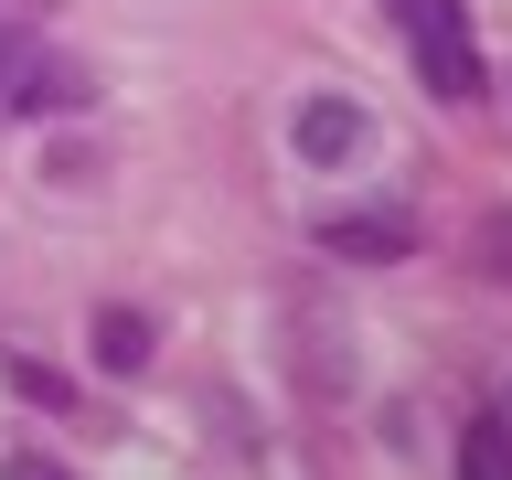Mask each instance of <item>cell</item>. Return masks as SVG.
Instances as JSON below:
<instances>
[{
  "instance_id": "1",
  "label": "cell",
  "mask_w": 512,
  "mask_h": 480,
  "mask_svg": "<svg viewBox=\"0 0 512 480\" xmlns=\"http://www.w3.org/2000/svg\"><path fill=\"white\" fill-rule=\"evenodd\" d=\"M395 11V32H406V54H416V86L438 96V107H480V54H470V11L459 0H384Z\"/></svg>"
},
{
  "instance_id": "2",
  "label": "cell",
  "mask_w": 512,
  "mask_h": 480,
  "mask_svg": "<svg viewBox=\"0 0 512 480\" xmlns=\"http://www.w3.org/2000/svg\"><path fill=\"white\" fill-rule=\"evenodd\" d=\"M416 235L427 224L406 203H352V214H320V256H342V267H406Z\"/></svg>"
},
{
  "instance_id": "3",
  "label": "cell",
  "mask_w": 512,
  "mask_h": 480,
  "mask_svg": "<svg viewBox=\"0 0 512 480\" xmlns=\"http://www.w3.org/2000/svg\"><path fill=\"white\" fill-rule=\"evenodd\" d=\"M363 139H374V118H363L352 96H310V107H299V160H310V171L363 160Z\"/></svg>"
},
{
  "instance_id": "4",
  "label": "cell",
  "mask_w": 512,
  "mask_h": 480,
  "mask_svg": "<svg viewBox=\"0 0 512 480\" xmlns=\"http://www.w3.org/2000/svg\"><path fill=\"white\" fill-rule=\"evenodd\" d=\"M11 107H86V75L54 64L43 43H22V54H11Z\"/></svg>"
},
{
  "instance_id": "5",
  "label": "cell",
  "mask_w": 512,
  "mask_h": 480,
  "mask_svg": "<svg viewBox=\"0 0 512 480\" xmlns=\"http://www.w3.org/2000/svg\"><path fill=\"white\" fill-rule=\"evenodd\" d=\"M459 480H512V416L502 406H480L459 427Z\"/></svg>"
},
{
  "instance_id": "6",
  "label": "cell",
  "mask_w": 512,
  "mask_h": 480,
  "mask_svg": "<svg viewBox=\"0 0 512 480\" xmlns=\"http://www.w3.org/2000/svg\"><path fill=\"white\" fill-rule=\"evenodd\" d=\"M150 352H160V331L139 310H96V363L107 374H150Z\"/></svg>"
},
{
  "instance_id": "7",
  "label": "cell",
  "mask_w": 512,
  "mask_h": 480,
  "mask_svg": "<svg viewBox=\"0 0 512 480\" xmlns=\"http://www.w3.org/2000/svg\"><path fill=\"white\" fill-rule=\"evenodd\" d=\"M11 384H22L32 406H75V384H64L54 363H32V352H11Z\"/></svg>"
},
{
  "instance_id": "8",
  "label": "cell",
  "mask_w": 512,
  "mask_h": 480,
  "mask_svg": "<svg viewBox=\"0 0 512 480\" xmlns=\"http://www.w3.org/2000/svg\"><path fill=\"white\" fill-rule=\"evenodd\" d=\"M0 480H75L54 448H0Z\"/></svg>"
},
{
  "instance_id": "9",
  "label": "cell",
  "mask_w": 512,
  "mask_h": 480,
  "mask_svg": "<svg viewBox=\"0 0 512 480\" xmlns=\"http://www.w3.org/2000/svg\"><path fill=\"white\" fill-rule=\"evenodd\" d=\"M480 267H491V278H512V214L480 224Z\"/></svg>"
},
{
  "instance_id": "10",
  "label": "cell",
  "mask_w": 512,
  "mask_h": 480,
  "mask_svg": "<svg viewBox=\"0 0 512 480\" xmlns=\"http://www.w3.org/2000/svg\"><path fill=\"white\" fill-rule=\"evenodd\" d=\"M11 54H22V43H11V32H0V107H11Z\"/></svg>"
}]
</instances>
